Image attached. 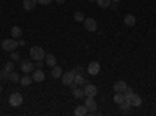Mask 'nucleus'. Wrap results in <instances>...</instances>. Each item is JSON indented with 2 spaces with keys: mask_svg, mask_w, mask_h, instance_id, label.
Returning a JSON list of instances; mask_svg holds the SVG:
<instances>
[{
  "mask_svg": "<svg viewBox=\"0 0 156 116\" xmlns=\"http://www.w3.org/2000/svg\"><path fill=\"white\" fill-rule=\"evenodd\" d=\"M30 55H31V58L36 60V61H41L42 58H45L44 49H42V47H39V46H34V47L30 49Z\"/></svg>",
  "mask_w": 156,
  "mask_h": 116,
  "instance_id": "f257e3e1",
  "label": "nucleus"
},
{
  "mask_svg": "<svg viewBox=\"0 0 156 116\" xmlns=\"http://www.w3.org/2000/svg\"><path fill=\"white\" fill-rule=\"evenodd\" d=\"M8 100H9V105H11V107H20L23 97H22L20 93L16 91V93H11V94H9V99H8Z\"/></svg>",
  "mask_w": 156,
  "mask_h": 116,
  "instance_id": "f03ea898",
  "label": "nucleus"
},
{
  "mask_svg": "<svg viewBox=\"0 0 156 116\" xmlns=\"http://www.w3.org/2000/svg\"><path fill=\"white\" fill-rule=\"evenodd\" d=\"M17 46H19V43L16 41V38H12V39H5L2 43V47H3V50H6V52H12V50H16Z\"/></svg>",
  "mask_w": 156,
  "mask_h": 116,
  "instance_id": "7ed1b4c3",
  "label": "nucleus"
},
{
  "mask_svg": "<svg viewBox=\"0 0 156 116\" xmlns=\"http://www.w3.org/2000/svg\"><path fill=\"white\" fill-rule=\"evenodd\" d=\"M84 28L86 30H89V32H95L97 30V22H95V19H92V17H84Z\"/></svg>",
  "mask_w": 156,
  "mask_h": 116,
  "instance_id": "20e7f679",
  "label": "nucleus"
},
{
  "mask_svg": "<svg viewBox=\"0 0 156 116\" xmlns=\"http://www.w3.org/2000/svg\"><path fill=\"white\" fill-rule=\"evenodd\" d=\"M73 77H75V74L70 71V72H64L62 75H61V82H62V85H66V86H70V83L73 82Z\"/></svg>",
  "mask_w": 156,
  "mask_h": 116,
  "instance_id": "39448f33",
  "label": "nucleus"
},
{
  "mask_svg": "<svg viewBox=\"0 0 156 116\" xmlns=\"http://www.w3.org/2000/svg\"><path fill=\"white\" fill-rule=\"evenodd\" d=\"M84 94L87 97H95L97 96V86L95 85H90V83H86L84 85Z\"/></svg>",
  "mask_w": 156,
  "mask_h": 116,
  "instance_id": "423d86ee",
  "label": "nucleus"
},
{
  "mask_svg": "<svg viewBox=\"0 0 156 116\" xmlns=\"http://www.w3.org/2000/svg\"><path fill=\"white\" fill-rule=\"evenodd\" d=\"M84 105L87 108L89 113H95V108H97V102L94 100V97H87L86 96V102H84Z\"/></svg>",
  "mask_w": 156,
  "mask_h": 116,
  "instance_id": "0eeeda50",
  "label": "nucleus"
},
{
  "mask_svg": "<svg viewBox=\"0 0 156 116\" xmlns=\"http://www.w3.org/2000/svg\"><path fill=\"white\" fill-rule=\"evenodd\" d=\"M87 72L90 75H97L100 72V63L98 61H90L89 66H87Z\"/></svg>",
  "mask_w": 156,
  "mask_h": 116,
  "instance_id": "6e6552de",
  "label": "nucleus"
},
{
  "mask_svg": "<svg viewBox=\"0 0 156 116\" xmlns=\"http://www.w3.org/2000/svg\"><path fill=\"white\" fill-rule=\"evenodd\" d=\"M31 79H33V82L41 83V82H44V79H45V74H44V71H41V69H34Z\"/></svg>",
  "mask_w": 156,
  "mask_h": 116,
  "instance_id": "1a4fd4ad",
  "label": "nucleus"
},
{
  "mask_svg": "<svg viewBox=\"0 0 156 116\" xmlns=\"http://www.w3.org/2000/svg\"><path fill=\"white\" fill-rule=\"evenodd\" d=\"M128 99H129V104H131V107H140V105H142V99H140V96H137L136 93H131V96H129Z\"/></svg>",
  "mask_w": 156,
  "mask_h": 116,
  "instance_id": "9d476101",
  "label": "nucleus"
},
{
  "mask_svg": "<svg viewBox=\"0 0 156 116\" xmlns=\"http://www.w3.org/2000/svg\"><path fill=\"white\" fill-rule=\"evenodd\" d=\"M126 88H128V85H126L123 80H119V82L114 83V91H115V93H125Z\"/></svg>",
  "mask_w": 156,
  "mask_h": 116,
  "instance_id": "9b49d317",
  "label": "nucleus"
},
{
  "mask_svg": "<svg viewBox=\"0 0 156 116\" xmlns=\"http://www.w3.org/2000/svg\"><path fill=\"white\" fill-rule=\"evenodd\" d=\"M37 5V0H23V9L25 11H31Z\"/></svg>",
  "mask_w": 156,
  "mask_h": 116,
  "instance_id": "f8f14e48",
  "label": "nucleus"
},
{
  "mask_svg": "<svg viewBox=\"0 0 156 116\" xmlns=\"http://www.w3.org/2000/svg\"><path fill=\"white\" fill-rule=\"evenodd\" d=\"M22 71H23L25 74L33 72V71H34V66H33L30 61H22Z\"/></svg>",
  "mask_w": 156,
  "mask_h": 116,
  "instance_id": "ddd939ff",
  "label": "nucleus"
},
{
  "mask_svg": "<svg viewBox=\"0 0 156 116\" xmlns=\"http://www.w3.org/2000/svg\"><path fill=\"white\" fill-rule=\"evenodd\" d=\"M45 61H47V64H48L50 68H53L55 64H56V57L53 54H45Z\"/></svg>",
  "mask_w": 156,
  "mask_h": 116,
  "instance_id": "4468645a",
  "label": "nucleus"
},
{
  "mask_svg": "<svg viewBox=\"0 0 156 116\" xmlns=\"http://www.w3.org/2000/svg\"><path fill=\"white\" fill-rule=\"evenodd\" d=\"M51 75H53V79H61V75H62V69L58 66V64H55V66L51 68Z\"/></svg>",
  "mask_w": 156,
  "mask_h": 116,
  "instance_id": "2eb2a0df",
  "label": "nucleus"
},
{
  "mask_svg": "<svg viewBox=\"0 0 156 116\" xmlns=\"http://www.w3.org/2000/svg\"><path fill=\"white\" fill-rule=\"evenodd\" d=\"M123 22H125V25H128V27H133V25L136 24V17L133 14H126L123 17Z\"/></svg>",
  "mask_w": 156,
  "mask_h": 116,
  "instance_id": "dca6fc26",
  "label": "nucleus"
},
{
  "mask_svg": "<svg viewBox=\"0 0 156 116\" xmlns=\"http://www.w3.org/2000/svg\"><path fill=\"white\" fill-rule=\"evenodd\" d=\"M72 93H73V97H75V99H83V97L86 96V94H84V89H80L78 86L72 89Z\"/></svg>",
  "mask_w": 156,
  "mask_h": 116,
  "instance_id": "f3484780",
  "label": "nucleus"
},
{
  "mask_svg": "<svg viewBox=\"0 0 156 116\" xmlns=\"http://www.w3.org/2000/svg\"><path fill=\"white\" fill-rule=\"evenodd\" d=\"M89 111H87V108H86V105H78L76 108H75V114L76 116H84V114H87Z\"/></svg>",
  "mask_w": 156,
  "mask_h": 116,
  "instance_id": "a211bd4d",
  "label": "nucleus"
},
{
  "mask_svg": "<svg viewBox=\"0 0 156 116\" xmlns=\"http://www.w3.org/2000/svg\"><path fill=\"white\" fill-rule=\"evenodd\" d=\"M125 99H126V96H125V93H115L114 94V102L115 104H122V102H125Z\"/></svg>",
  "mask_w": 156,
  "mask_h": 116,
  "instance_id": "6ab92c4d",
  "label": "nucleus"
},
{
  "mask_svg": "<svg viewBox=\"0 0 156 116\" xmlns=\"http://www.w3.org/2000/svg\"><path fill=\"white\" fill-rule=\"evenodd\" d=\"M20 79H19V74L17 72H14V71H11L9 74H8V82H12V83H17Z\"/></svg>",
  "mask_w": 156,
  "mask_h": 116,
  "instance_id": "aec40b11",
  "label": "nucleus"
},
{
  "mask_svg": "<svg viewBox=\"0 0 156 116\" xmlns=\"http://www.w3.org/2000/svg\"><path fill=\"white\" fill-rule=\"evenodd\" d=\"M73 82H75L78 86H80V85H86V83H87L81 74H75V77H73Z\"/></svg>",
  "mask_w": 156,
  "mask_h": 116,
  "instance_id": "412c9836",
  "label": "nucleus"
},
{
  "mask_svg": "<svg viewBox=\"0 0 156 116\" xmlns=\"http://www.w3.org/2000/svg\"><path fill=\"white\" fill-rule=\"evenodd\" d=\"M33 82V79H31V77H28V75H25V77H22V79L19 80V83L22 85V86H28L30 83Z\"/></svg>",
  "mask_w": 156,
  "mask_h": 116,
  "instance_id": "4be33fe9",
  "label": "nucleus"
},
{
  "mask_svg": "<svg viewBox=\"0 0 156 116\" xmlns=\"http://www.w3.org/2000/svg\"><path fill=\"white\" fill-rule=\"evenodd\" d=\"M11 35H12V38H20L22 36V30H20V27H12L11 28Z\"/></svg>",
  "mask_w": 156,
  "mask_h": 116,
  "instance_id": "5701e85b",
  "label": "nucleus"
},
{
  "mask_svg": "<svg viewBox=\"0 0 156 116\" xmlns=\"http://www.w3.org/2000/svg\"><path fill=\"white\" fill-rule=\"evenodd\" d=\"M73 19H75L76 22H83V21H84V14H83V13H80V11H76L75 14H73Z\"/></svg>",
  "mask_w": 156,
  "mask_h": 116,
  "instance_id": "b1692460",
  "label": "nucleus"
},
{
  "mask_svg": "<svg viewBox=\"0 0 156 116\" xmlns=\"http://www.w3.org/2000/svg\"><path fill=\"white\" fill-rule=\"evenodd\" d=\"M97 3H98V6H101V8H108L109 3H111V0H97Z\"/></svg>",
  "mask_w": 156,
  "mask_h": 116,
  "instance_id": "393cba45",
  "label": "nucleus"
},
{
  "mask_svg": "<svg viewBox=\"0 0 156 116\" xmlns=\"http://www.w3.org/2000/svg\"><path fill=\"white\" fill-rule=\"evenodd\" d=\"M3 69H5V71H8V72H11V71H14V63H12V61H9V63H6Z\"/></svg>",
  "mask_w": 156,
  "mask_h": 116,
  "instance_id": "a878e982",
  "label": "nucleus"
},
{
  "mask_svg": "<svg viewBox=\"0 0 156 116\" xmlns=\"http://www.w3.org/2000/svg\"><path fill=\"white\" fill-rule=\"evenodd\" d=\"M8 74H9V72L3 69L2 72H0V80H3V82H8Z\"/></svg>",
  "mask_w": 156,
  "mask_h": 116,
  "instance_id": "bb28decb",
  "label": "nucleus"
},
{
  "mask_svg": "<svg viewBox=\"0 0 156 116\" xmlns=\"http://www.w3.org/2000/svg\"><path fill=\"white\" fill-rule=\"evenodd\" d=\"M72 72H73V74H81V72H83V68H81V66H76V68L72 69Z\"/></svg>",
  "mask_w": 156,
  "mask_h": 116,
  "instance_id": "cd10ccee",
  "label": "nucleus"
},
{
  "mask_svg": "<svg viewBox=\"0 0 156 116\" xmlns=\"http://www.w3.org/2000/svg\"><path fill=\"white\" fill-rule=\"evenodd\" d=\"M51 2H53V0H37L39 5H50Z\"/></svg>",
  "mask_w": 156,
  "mask_h": 116,
  "instance_id": "c85d7f7f",
  "label": "nucleus"
},
{
  "mask_svg": "<svg viewBox=\"0 0 156 116\" xmlns=\"http://www.w3.org/2000/svg\"><path fill=\"white\" fill-rule=\"evenodd\" d=\"M19 58H20V57H19L17 52H12V54H11V60H12V61H17Z\"/></svg>",
  "mask_w": 156,
  "mask_h": 116,
  "instance_id": "c756f323",
  "label": "nucleus"
},
{
  "mask_svg": "<svg viewBox=\"0 0 156 116\" xmlns=\"http://www.w3.org/2000/svg\"><path fill=\"white\" fill-rule=\"evenodd\" d=\"M34 68H37V69H41V68H42V60H41V61H36V64H34Z\"/></svg>",
  "mask_w": 156,
  "mask_h": 116,
  "instance_id": "7c9ffc66",
  "label": "nucleus"
},
{
  "mask_svg": "<svg viewBox=\"0 0 156 116\" xmlns=\"http://www.w3.org/2000/svg\"><path fill=\"white\" fill-rule=\"evenodd\" d=\"M64 2H66V0H56V3H59V5H62Z\"/></svg>",
  "mask_w": 156,
  "mask_h": 116,
  "instance_id": "2f4dec72",
  "label": "nucleus"
},
{
  "mask_svg": "<svg viewBox=\"0 0 156 116\" xmlns=\"http://www.w3.org/2000/svg\"><path fill=\"white\" fill-rule=\"evenodd\" d=\"M112 2H120V0H112Z\"/></svg>",
  "mask_w": 156,
  "mask_h": 116,
  "instance_id": "473e14b6",
  "label": "nucleus"
},
{
  "mask_svg": "<svg viewBox=\"0 0 156 116\" xmlns=\"http://www.w3.org/2000/svg\"><path fill=\"white\" fill-rule=\"evenodd\" d=\"M0 93H2V86H0Z\"/></svg>",
  "mask_w": 156,
  "mask_h": 116,
  "instance_id": "72a5a7b5",
  "label": "nucleus"
},
{
  "mask_svg": "<svg viewBox=\"0 0 156 116\" xmlns=\"http://www.w3.org/2000/svg\"><path fill=\"white\" fill-rule=\"evenodd\" d=\"M89 2H94V0H89Z\"/></svg>",
  "mask_w": 156,
  "mask_h": 116,
  "instance_id": "f704fd0d",
  "label": "nucleus"
}]
</instances>
